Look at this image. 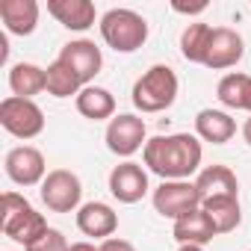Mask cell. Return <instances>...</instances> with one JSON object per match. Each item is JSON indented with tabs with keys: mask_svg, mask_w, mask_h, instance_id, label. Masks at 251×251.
Wrapping results in <instances>:
<instances>
[{
	"mask_svg": "<svg viewBox=\"0 0 251 251\" xmlns=\"http://www.w3.org/2000/svg\"><path fill=\"white\" fill-rule=\"evenodd\" d=\"M148 172H154L163 180H189L201 169V142L192 133H172V136H154L142 148Z\"/></svg>",
	"mask_w": 251,
	"mask_h": 251,
	"instance_id": "cell-1",
	"label": "cell"
},
{
	"mask_svg": "<svg viewBox=\"0 0 251 251\" xmlns=\"http://www.w3.org/2000/svg\"><path fill=\"white\" fill-rule=\"evenodd\" d=\"M0 227L3 233L15 242H21L24 248L33 245L45 230H48V222L45 216L18 192H3V213H0Z\"/></svg>",
	"mask_w": 251,
	"mask_h": 251,
	"instance_id": "cell-2",
	"label": "cell"
},
{
	"mask_svg": "<svg viewBox=\"0 0 251 251\" xmlns=\"http://www.w3.org/2000/svg\"><path fill=\"white\" fill-rule=\"evenodd\" d=\"M130 95L139 112H163L177 100V74L169 65H151L133 83Z\"/></svg>",
	"mask_w": 251,
	"mask_h": 251,
	"instance_id": "cell-3",
	"label": "cell"
},
{
	"mask_svg": "<svg viewBox=\"0 0 251 251\" xmlns=\"http://www.w3.org/2000/svg\"><path fill=\"white\" fill-rule=\"evenodd\" d=\"M100 39L115 53H133L148 42V21L133 9H109L100 18Z\"/></svg>",
	"mask_w": 251,
	"mask_h": 251,
	"instance_id": "cell-4",
	"label": "cell"
},
{
	"mask_svg": "<svg viewBox=\"0 0 251 251\" xmlns=\"http://www.w3.org/2000/svg\"><path fill=\"white\" fill-rule=\"evenodd\" d=\"M0 124L15 139H36L45 130V112L30 98H3L0 100Z\"/></svg>",
	"mask_w": 251,
	"mask_h": 251,
	"instance_id": "cell-5",
	"label": "cell"
},
{
	"mask_svg": "<svg viewBox=\"0 0 251 251\" xmlns=\"http://www.w3.org/2000/svg\"><path fill=\"white\" fill-rule=\"evenodd\" d=\"M154 210L172 222L201 210V201L204 195L198 192V186L192 180H163L157 189H154Z\"/></svg>",
	"mask_w": 251,
	"mask_h": 251,
	"instance_id": "cell-6",
	"label": "cell"
},
{
	"mask_svg": "<svg viewBox=\"0 0 251 251\" xmlns=\"http://www.w3.org/2000/svg\"><path fill=\"white\" fill-rule=\"evenodd\" d=\"M45 207L50 213H74L80 210V198H83V183L74 172L68 169H53L48 172V177L42 180V189H39Z\"/></svg>",
	"mask_w": 251,
	"mask_h": 251,
	"instance_id": "cell-7",
	"label": "cell"
},
{
	"mask_svg": "<svg viewBox=\"0 0 251 251\" xmlns=\"http://www.w3.org/2000/svg\"><path fill=\"white\" fill-rule=\"evenodd\" d=\"M106 148L115 157H133L139 148H145V121L133 112H121L106 124Z\"/></svg>",
	"mask_w": 251,
	"mask_h": 251,
	"instance_id": "cell-8",
	"label": "cell"
},
{
	"mask_svg": "<svg viewBox=\"0 0 251 251\" xmlns=\"http://www.w3.org/2000/svg\"><path fill=\"white\" fill-rule=\"evenodd\" d=\"M6 177L18 186H36L48 177V166H45V154L33 145H18L6 154Z\"/></svg>",
	"mask_w": 251,
	"mask_h": 251,
	"instance_id": "cell-9",
	"label": "cell"
},
{
	"mask_svg": "<svg viewBox=\"0 0 251 251\" xmlns=\"http://www.w3.org/2000/svg\"><path fill=\"white\" fill-rule=\"evenodd\" d=\"M56 59H62V62L80 77L83 86H92V80H95V77L100 74V68H103L100 48H98L95 42H89V39H77V42L62 45V50H59Z\"/></svg>",
	"mask_w": 251,
	"mask_h": 251,
	"instance_id": "cell-10",
	"label": "cell"
},
{
	"mask_svg": "<svg viewBox=\"0 0 251 251\" xmlns=\"http://www.w3.org/2000/svg\"><path fill=\"white\" fill-rule=\"evenodd\" d=\"M109 192L121 204H136L148 195V172L139 163H121L109 172Z\"/></svg>",
	"mask_w": 251,
	"mask_h": 251,
	"instance_id": "cell-11",
	"label": "cell"
},
{
	"mask_svg": "<svg viewBox=\"0 0 251 251\" xmlns=\"http://www.w3.org/2000/svg\"><path fill=\"white\" fill-rule=\"evenodd\" d=\"M245 53V42L236 30L230 27H213V39H210V48H207V59L204 65L213 68V71H225V68H233Z\"/></svg>",
	"mask_w": 251,
	"mask_h": 251,
	"instance_id": "cell-12",
	"label": "cell"
},
{
	"mask_svg": "<svg viewBox=\"0 0 251 251\" xmlns=\"http://www.w3.org/2000/svg\"><path fill=\"white\" fill-rule=\"evenodd\" d=\"M77 227H80V233L103 242V239H109L115 233L118 213L109 204H103V201H89V204H83L77 210Z\"/></svg>",
	"mask_w": 251,
	"mask_h": 251,
	"instance_id": "cell-13",
	"label": "cell"
},
{
	"mask_svg": "<svg viewBox=\"0 0 251 251\" xmlns=\"http://www.w3.org/2000/svg\"><path fill=\"white\" fill-rule=\"evenodd\" d=\"M48 12L74 33H83L89 27H95V3L92 0H48Z\"/></svg>",
	"mask_w": 251,
	"mask_h": 251,
	"instance_id": "cell-14",
	"label": "cell"
},
{
	"mask_svg": "<svg viewBox=\"0 0 251 251\" xmlns=\"http://www.w3.org/2000/svg\"><path fill=\"white\" fill-rule=\"evenodd\" d=\"M0 21L15 36H30L39 24L36 0H0Z\"/></svg>",
	"mask_w": 251,
	"mask_h": 251,
	"instance_id": "cell-15",
	"label": "cell"
},
{
	"mask_svg": "<svg viewBox=\"0 0 251 251\" xmlns=\"http://www.w3.org/2000/svg\"><path fill=\"white\" fill-rule=\"evenodd\" d=\"M195 133L198 139L204 142H213V145H225L233 139L236 133V121L225 112V109H201L195 115Z\"/></svg>",
	"mask_w": 251,
	"mask_h": 251,
	"instance_id": "cell-16",
	"label": "cell"
},
{
	"mask_svg": "<svg viewBox=\"0 0 251 251\" xmlns=\"http://www.w3.org/2000/svg\"><path fill=\"white\" fill-rule=\"evenodd\" d=\"M77 103V112L83 118H92V121H112L115 118V98L109 89L103 86H83V92L74 98Z\"/></svg>",
	"mask_w": 251,
	"mask_h": 251,
	"instance_id": "cell-17",
	"label": "cell"
},
{
	"mask_svg": "<svg viewBox=\"0 0 251 251\" xmlns=\"http://www.w3.org/2000/svg\"><path fill=\"white\" fill-rule=\"evenodd\" d=\"M201 210L210 216L216 233H230V230H236L239 222H242V207H239V198H233V195L204 198V201H201Z\"/></svg>",
	"mask_w": 251,
	"mask_h": 251,
	"instance_id": "cell-18",
	"label": "cell"
},
{
	"mask_svg": "<svg viewBox=\"0 0 251 251\" xmlns=\"http://www.w3.org/2000/svg\"><path fill=\"white\" fill-rule=\"evenodd\" d=\"M195 186H198V192L204 198H216V195H233V198H239V180H236V175L227 166H219V163L201 169L198 177H195Z\"/></svg>",
	"mask_w": 251,
	"mask_h": 251,
	"instance_id": "cell-19",
	"label": "cell"
},
{
	"mask_svg": "<svg viewBox=\"0 0 251 251\" xmlns=\"http://www.w3.org/2000/svg\"><path fill=\"white\" fill-rule=\"evenodd\" d=\"M172 233H175V239L180 245H207V242H213V236H219L213 222H210V216L204 210H195V213L177 219Z\"/></svg>",
	"mask_w": 251,
	"mask_h": 251,
	"instance_id": "cell-20",
	"label": "cell"
},
{
	"mask_svg": "<svg viewBox=\"0 0 251 251\" xmlns=\"http://www.w3.org/2000/svg\"><path fill=\"white\" fill-rule=\"evenodd\" d=\"M216 98L227 109H242L251 112V77L248 74H225L216 86Z\"/></svg>",
	"mask_w": 251,
	"mask_h": 251,
	"instance_id": "cell-21",
	"label": "cell"
},
{
	"mask_svg": "<svg viewBox=\"0 0 251 251\" xmlns=\"http://www.w3.org/2000/svg\"><path fill=\"white\" fill-rule=\"evenodd\" d=\"M9 89L15 98H30L45 92L48 89V77H45V68L33 65V62H18L9 68Z\"/></svg>",
	"mask_w": 251,
	"mask_h": 251,
	"instance_id": "cell-22",
	"label": "cell"
},
{
	"mask_svg": "<svg viewBox=\"0 0 251 251\" xmlns=\"http://www.w3.org/2000/svg\"><path fill=\"white\" fill-rule=\"evenodd\" d=\"M210 39H213V27H210V24H201V21L189 24V27L180 33V53H183V59L204 65Z\"/></svg>",
	"mask_w": 251,
	"mask_h": 251,
	"instance_id": "cell-23",
	"label": "cell"
},
{
	"mask_svg": "<svg viewBox=\"0 0 251 251\" xmlns=\"http://www.w3.org/2000/svg\"><path fill=\"white\" fill-rule=\"evenodd\" d=\"M45 77H48V92L53 95V98H77L80 92H83V83H80V77L62 62V59H53L48 68H45Z\"/></svg>",
	"mask_w": 251,
	"mask_h": 251,
	"instance_id": "cell-24",
	"label": "cell"
},
{
	"mask_svg": "<svg viewBox=\"0 0 251 251\" xmlns=\"http://www.w3.org/2000/svg\"><path fill=\"white\" fill-rule=\"evenodd\" d=\"M68 248H71V245H68L65 233L56 230V227H48L33 245H27V251H68Z\"/></svg>",
	"mask_w": 251,
	"mask_h": 251,
	"instance_id": "cell-25",
	"label": "cell"
},
{
	"mask_svg": "<svg viewBox=\"0 0 251 251\" xmlns=\"http://www.w3.org/2000/svg\"><path fill=\"white\" fill-rule=\"evenodd\" d=\"M98 248H100V251H136V248H133V242L121 239V236H109V239H103Z\"/></svg>",
	"mask_w": 251,
	"mask_h": 251,
	"instance_id": "cell-26",
	"label": "cell"
},
{
	"mask_svg": "<svg viewBox=\"0 0 251 251\" xmlns=\"http://www.w3.org/2000/svg\"><path fill=\"white\" fill-rule=\"evenodd\" d=\"M207 9V3H195V6H183V3H175V12H183V15H198V12H204Z\"/></svg>",
	"mask_w": 251,
	"mask_h": 251,
	"instance_id": "cell-27",
	"label": "cell"
},
{
	"mask_svg": "<svg viewBox=\"0 0 251 251\" xmlns=\"http://www.w3.org/2000/svg\"><path fill=\"white\" fill-rule=\"evenodd\" d=\"M68 251H100V248H95L92 242H74V245H71Z\"/></svg>",
	"mask_w": 251,
	"mask_h": 251,
	"instance_id": "cell-28",
	"label": "cell"
},
{
	"mask_svg": "<svg viewBox=\"0 0 251 251\" xmlns=\"http://www.w3.org/2000/svg\"><path fill=\"white\" fill-rule=\"evenodd\" d=\"M9 56V45H6V36H0V62H6Z\"/></svg>",
	"mask_w": 251,
	"mask_h": 251,
	"instance_id": "cell-29",
	"label": "cell"
},
{
	"mask_svg": "<svg viewBox=\"0 0 251 251\" xmlns=\"http://www.w3.org/2000/svg\"><path fill=\"white\" fill-rule=\"evenodd\" d=\"M242 139H245L248 148H251V118H245V124H242Z\"/></svg>",
	"mask_w": 251,
	"mask_h": 251,
	"instance_id": "cell-30",
	"label": "cell"
},
{
	"mask_svg": "<svg viewBox=\"0 0 251 251\" xmlns=\"http://www.w3.org/2000/svg\"><path fill=\"white\" fill-rule=\"evenodd\" d=\"M177 251H204V245H180Z\"/></svg>",
	"mask_w": 251,
	"mask_h": 251,
	"instance_id": "cell-31",
	"label": "cell"
}]
</instances>
